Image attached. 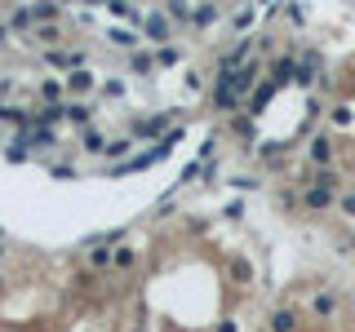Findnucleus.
<instances>
[{"label":"nucleus","mask_w":355,"mask_h":332,"mask_svg":"<svg viewBox=\"0 0 355 332\" xmlns=\"http://www.w3.org/2000/svg\"><path fill=\"white\" fill-rule=\"evenodd\" d=\"M302 208H306V213H329V208H338V191H333V186L311 182L302 191Z\"/></svg>","instance_id":"f257e3e1"},{"label":"nucleus","mask_w":355,"mask_h":332,"mask_svg":"<svg viewBox=\"0 0 355 332\" xmlns=\"http://www.w3.org/2000/svg\"><path fill=\"white\" fill-rule=\"evenodd\" d=\"M311 315L315 319H333V315H338V292H315V297H311Z\"/></svg>","instance_id":"f03ea898"},{"label":"nucleus","mask_w":355,"mask_h":332,"mask_svg":"<svg viewBox=\"0 0 355 332\" xmlns=\"http://www.w3.org/2000/svg\"><path fill=\"white\" fill-rule=\"evenodd\" d=\"M116 266V248L111 244H93L89 248V270H111Z\"/></svg>","instance_id":"7ed1b4c3"},{"label":"nucleus","mask_w":355,"mask_h":332,"mask_svg":"<svg viewBox=\"0 0 355 332\" xmlns=\"http://www.w3.org/2000/svg\"><path fill=\"white\" fill-rule=\"evenodd\" d=\"M297 324H302V319H297L293 306H280L276 315H271V332H297Z\"/></svg>","instance_id":"20e7f679"},{"label":"nucleus","mask_w":355,"mask_h":332,"mask_svg":"<svg viewBox=\"0 0 355 332\" xmlns=\"http://www.w3.org/2000/svg\"><path fill=\"white\" fill-rule=\"evenodd\" d=\"M333 155H338V146H333V142L320 133V138L311 142V164H333Z\"/></svg>","instance_id":"39448f33"},{"label":"nucleus","mask_w":355,"mask_h":332,"mask_svg":"<svg viewBox=\"0 0 355 332\" xmlns=\"http://www.w3.org/2000/svg\"><path fill=\"white\" fill-rule=\"evenodd\" d=\"M134 261H138V253H134V248H125V244H116V270H129Z\"/></svg>","instance_id":"423d86ee"},{"label":"nucleus","mask_w":355,"mask_h":332,"mask_svg":"<svg viewBox=\"0 0 355 332\" xmlns=\"http://www.w3.org/2000/svg\"><path fill=\"white\" fill-rule=\"evenodd\" d=\"M231 279H236V283H254V266H249V261H236V266H231Z\"/></svg>","instance_id":"0eeeda50"},{"label":"nucleus","mask_w":355,"mask_h":332,"mask_svg":"<svg viewBox=\"0 0 355 332\" xmlns=\"http://www.w3.org/2000/svg\"><path fill=\"white\" fill-rule=\"evenodd\" d=\"M338 208H342V213H347V217H351V222H355V191H347V195H338Z\"/></svg>","instance_id":"6e6552de"},{"label":"nucleus","mask_w":355,"mask_h":332,"mask_svg":"<svg viewBox=\"0 0 355 332\" xmlns=\"http://www.w3.org/2000/svg\"><path fill=\"white\" fill-rule=\"evenodd\" d=\"M218 332H236V319H222V324H218Z\"/></svg>","instance_id":"1a4fd4ad"},{"label":"nucleus","mask_w":355,"mask_h":332,"mask_svg":"<svg viewBox=\"0 0 355 332\" xmlns=\"http://www.w3.org/2000/svg\"><path fill=\"white\" fill-rule=\"evenodd\" d=\"M351 253H355V235H351Z\"/></svg>","instance_id":"9d476101"}]
</instances>
